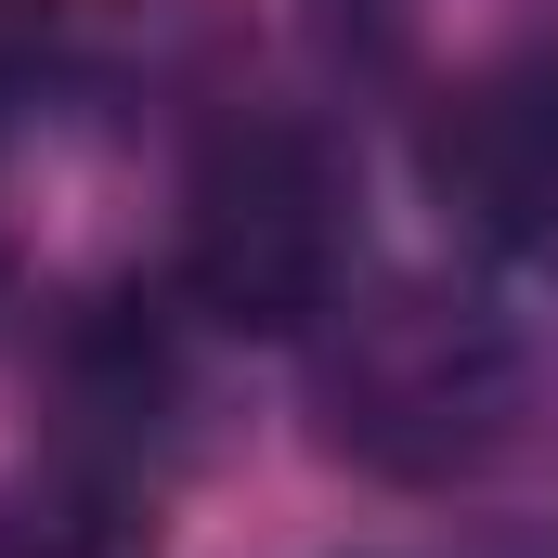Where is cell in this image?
Instances as JSON below:
<instances>
[{"instance_id": "cell-5", "label": "cell", "mask_w": 558, "mask_h": 558, "mask_svg": "<svg viewBox=\"0 0 558 558\" xmlns=\"http://www.w3.org/2000/svg\"><path fill=\"white\" fill-rule=\"evenodd\" d=\"M52 52H65V0H0V118L52 78Z\"/></svg>"}, {"instance_id": "cell-1", "label": "cell", "mask_w": 558, "mask_h": 558, "mask_svg": "<svg viewBox=\"0 0 558 558\" xmlns=\"http://www.w3.org/2000/svg\"><path fill=\"white\" fill-rule=\"evenodd\" d=\"M520 416V351L454 286H377L325 312V441L377 481H454Z\"/></svg>"}, {"instance_id": "cell-2", "label": "cell", "mask_w": 558, "mask_h": 558, "mask_svg": "<svg viewBox=\"0 0 558 558\" xmlns=\"http://www.w3.org/2000/svg\"><path fill=\"white\" fill-rule=\"evenodd\" d=\"M338 274H351V195H338L312 131L247 118L195 156V182H182V299L221 338H312L338 312Z\"/></svg>"}, {"instance_id": "cell-4", "label": "cell", "mask_w": 558, "mask_h": 558, "mask_svg": "<svg viewBox=\"0 0 558 558\" xmlns=\"http://www.w3.org/2000/svg\"><path fill=\"white\" fill-rule=\"evenodd\" d=\"M0 558H118V533H105V507H0Z\"/></svg>"}, {"instance_id": "cell-3", "label": "cell", "mask_w": 558, "mask_h": 558, "mask_svg": "<svg viewBox=\"0 0 558 558\" xmlns=\"http://www.w3.org/2000/svg\"><path fill=\"white\" fill-rule=\"evenodd\" d=\"M416 182L468 247H546L558 234V52L468 65L416 131Z\"/></svg>"}]
</instances>
